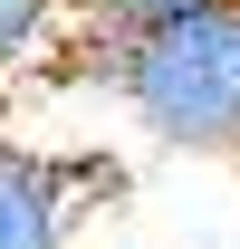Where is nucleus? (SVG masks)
<instances>
[{
    "label": "nucleus",
    "mask_w": 240,
    "mask_h": 249,
    "mask_svg": "<svg viewBox=\"0 0 240 249\" xmlns=\"http://www.w3.org/2000/svg\"><path fill=\"white\" fill-rule=\"evenodd\" d=\"M182 10H202V0H106V10H96V29L144 38V29H163V19H182ZM77 29H87V19H77Z\"/></svg>",
    "instance_id": "obj_4"
},
{
    "label": "nucleus",
    "mask_w": 240,
    "mask_h": 249,
    "mask_svg": "<svg viewBox=\"0 0 240 249\" xmlns=\"http://www.w3.org/2000/svg\"><path fill=\"white\" fill-rule=\"evenodd\" d=\"M48 48H58V19H48V0H0V87H10V77H29Z\"/></svg>",
    "instance_id": "obj_3"
},
{
    "label": "nucleus",
    "mask_w": 240,
    "mask_h": 249,
    "mask_svg": "<svg viewBox=\"0 0 240 249\" xmlns=\"http://www.w3.org/2000/svg\"><path fill=\"white\" fill-rule=\"evenodd\" d=\"M77 67L125 96V115L173 154H240V0H202L144 38L77 29Z\"/></svg>",
    "instance_id": "obj_1"
},
{
    "label": "nucleus",
    "mask_w": 240,
    "mask_h": 249,
    "mask_svg": "<svg viewBox=\"0 0 240 249\" xmlns=\"http://www.w3.org/2000/svg\"><path fill=\"white\" fill-rule=\"evenodd\" d=\"M67 173L29 144H0V249H67Z\"/></svg>",
    "instance_id": "obj_2"
},
{
    "label": "nucleus",
    "mask_w": 240,
    "mask_h": 249,
    "mask_svg": "<svg viewBox=\"0 0 240 249\" xmlns=\"http://www.w3.org/2000/svg\"><path fill=\"white\" fill-rule=\"evenodd\" d=\"M96 10H106V0H48V19H58V29H77V19H96Z\"/></svg>",
    "instance_id": "obj_5"
}]
</instances>
